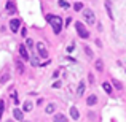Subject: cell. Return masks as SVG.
Masks as SVG:
<instances>
[{"label":"cell","instance_id":"cell-1","mask_svg":"<svg viewBox=\"0 0 126 122\" xmlns=\"http://www.w3.org/2000/svg\"><path fill=\"white\" fill-rule=\"evenodd\" d=\"M48 21H49V24H51V27H53V32H54L56 35L61 33V30H62V19L59 18V16L48 14Z\"/></svg>","mask_w":126,"mask_h":122},{"label":"cell","instance_id":"cell-2","mask_svg":"<svg viewBox=\"0 0 126 122\" xmlns=\"http://www.w3.org/2000/svg\"><path fill=\"white\" fill-rule=\"evenodd\" d=\"M75 29H77L78 35H80L81 38H85V40H86V38H89V32L86 30V27L83 25V22H78L77 21V22H75Z\"/></svg>","mask_w":126,"mask_h":122},{"label":"cell","instance_id":"cell-3","mask_svg":"<svg viewBox=\"0 0 126 122\" xmlns=\"http://www.w3.org/2000/svg\"><path fill=\"white\" fill-rule=\"evenodd\" d=\"M83 18H85V21L88 22V24H91V25L96 22V16H94V13H93L91 10H88V8H86L85 11H83Z\"/></svg>","mask_w":126,"mask_h":122},{"label":"cell","instance_id":"cell-4","mask_svg":"<svg viewBox=\"0 0 126 122\" xmlns=\"http://www.w3.org/2000/svg\"><path fill=\"white\" fill-rule=\"evenodd\" d=\"M19 25H21V21H19V19H11V21H10V29H11L15 33L18 32Z\"/></svg>","mask_w":126,"mask_h":122},{"label":"cell","instance_id":"cell-5","mask_svg":"<svg viewBox=\"0 0 126 122\" xmlns=\"http://www.w3.org/2000/svg\"><path fill=\"white\" fill-rule=\"evenodd\" d=\"M19 54L22 55V59H26V60H29V52H27V48H26V44H19Z\"/></svg>","mask_w":126,"mask_h":122},{"label":"cell","instance_id":"cell-6","mask_svg":"<svg viewBox=\"0 0 126 122\" xmlns=\"http://www.w3.org/2000/svg\"><path fill=\"white\" fill-rule=\"evenodd\" d=\"M37 49H38V54H40L43 59H46V57H48V51H46V49L43 48V44H42V43H38V44H37Z\"/></svg>","mask_w":126,"mask_h":122},{"label":"cell","instance_id":"cell-7","mask_svg":"<svg viewBox=\"0 0 126 122\" xmlns=\"http://www.w3.org/2000/svg\"><path fill=\"white\" fill-rule=\"evenodd\" d=\"M13 117H15L16 121H22V111L18 110V108H15V110H13Z\"/></svg>","mask_w":126,"mask_h":122},{"label":"cell","instance_id":"cell-8","mask_svg":"<svg viewBox=\"0 0 126 122\" xmlns=\"http://www.w3.org/2000/svg\"><path fill=\"white\" fill-rule=\"evenodd\" d=\"M94 67L97 71H104V62H102V59H97V60L94 62Z\"/></svg>","mask_w":126,"mask_h":122},{"label":"cell","instance_id":"cell-9","mask_svg":"<svg viewBox=\"0 0 126 122\" xmlns=\"http://www.w3.org/2000/svg\"><path fill=\"white\" fill-rule=\"evenodd\" d=\"M86 103H88L89 106H93V105H96V103H97V97H96V95H89V97L86 98Z\"/></svg>","mask_w":126,"mask_h":122},{"label":"cell","instance_id":"cell-10","mask_svg":"<svg viewBox=\"0 0 126 122\" xmlns=\"http://www.w3.org/2000/svg\"><path fill=\"white\" fill-rule=\"evenodd\" d=\"M70 116H72V119H75V121H78V117H80V113H78V110L77 108H70Z\"/></svg>","mask_w":126,"mask_h":122},{"label":"cell","instance_id":"cell-11","mask_svg":"<svg viewBox=\"0 0 126 122\" xmlns=\"http://www.w3.org/2000/svg\"><path fill=\"white\" fill-rule=\"evenodd\" d=\"M15 65H16V68H18L19 73H24V65H22V62L19 60V59H16V60H15Z\"/></svg>","mask_w":126,"mask_h":122},{"label":"cell","instance_id":"cell-12","mask_svg":"<svg viewBox=\"0 0 126 122\" xmlns=\"http://www.w3.org/2000/svg\"><path fill=\"white\" fill-rule=\"evenodd\" d=\"M83 92H85V81H81L80 84H78V89H77V95H78V97H81V95H83Z\"/></svg>","mask_w":126,"mask_h":122},{"label":"cell","instance_id":"cell-13","mask_svg":"<svg viewBox=\"0 0 126 122\" xmlns=\"http://www.w3.org/2000/svg\"><path fill=\"white\" fill-rule=\"evenodd\" d=\"M102 89H104L109 95L112 94V86H110V82H102Z\"/></svg>","mask_w":126,"mask_h":122},{"label":"cell","instance_id":"cell-14","mask_svg":"<svg viewBox=\"0 0 126 122\" xmlns=\"http://www.w3.org/2000/svg\"><path fill=\"white\" fill-rule=\"evenodd\" d=\"M54 122H67V117L64 114H56L54 116Z\"/></svg>","mask_w":126,"mask_h":122},{"label":"cell","instance_id":"cell-15","mask_svg":"<svg viewBox=\"0 0 126 122\" xmlns=\"http://www.w3.org/2000/svg\"><path fill=\"white\" fill-rule=\"evenodd\" d=\"M32 106H34V105H32V101H24V105H22V110L24 111H32Z\"/></svg>","mask_w":126,"mask_h":122},{"label":"cell","instance_id":"cell-16","mask_svg":"<svg viewBox=\"0 0 126 122\" xmlns=\"http://www.w3.org/2000/svg\"><path fill=\"white\" fill-rule=\"evenodd\" d=\"M6 10H8V11H13V10H16V3L6 2Z\"/></svg>","mask_w":126,"mask_h":122},{"label":"cell","instance_id":"cell-17","mask_svg":"<svg viewBox=\"0 0 126 122\" xmlns=\"http://www.w3.org/2000/svg\"><path fill=\"white\" fill-rule=\"evenodd\" d=\"M74 10H75V11H80V10H83V3H81V2L74 3Z\"/></svg>","mask_w":126,"mask_h":122},{"label":"cell","instance_id":"cell-18","mask_svg":"<svg viewBox=\"0 0 126 122\" xmlns=\"http://www.w3.org/2000/svg\"><path fill=\"white\" fill-rule=\"evenodd\" d=\"M8 79H10V73H5V75H3L2 78H0V82H2V84H3V82H6Z\"/></svg>","mask_w":126,"mask_h":122},{"label":"cell","instance_id":"cell-19","mask_svg":"<svg viewBox=\"0 0 126 122\" xmlns=\"http://www.w3.org/2000/svg\"><path fill=\"white\" fill-rule=\"evenodd\" d=\"M45 111H46V113H48V114H51L53 111H54V105H51V103H49L48 106H46V110H45Z\"/></svg>","mask_w":126,"mask_h":122},{"label":"cell","instance_id":"cell-20","mask_svg":"<svg viewBox=\"0 0 126 122\" xmlns=\"http://www.w3.org/2000/svg\"><path fill=\"white\" fill-rule=\"evenodd\" d=\"M105 8H107V13H109V16H110V19H112L113 16H112V10H110V2H105Z\"/></svg>","mask_w":126,"mask_h":122},{"label":"cell","instance_id":"cell-21","mask_svg":"<svg viewBox=\"0 0 126 122\" xmlns=\"http://www.w3.org/2000/svg\"><path fill=\"white\" fill-rule=\"evenodd\" d=\"M85 52H86V55H88V57H89V59H91V57H93V51H91V49H89V48H88V46H85Z\"/></svg>","mask_w":126,"mask_h":122},{"label":"cell","instance_id":"cell-22","mask_svg":"<svg viewBox=\"0 0 126 122\" xmlns=\"http://www.w3.org/2000/svg\"><path fill=\"white\" fill-rule=\"evenodd\" d=\"M3 110H5V103H3V100H0V119H2V114H3Z\"/></svg>","mask_w":126,"mask_h":122},{"label":"cell","instance_id":"cell-23","mask_svg":"<svg viewBox=\"0 0 126 122\" xmlns=\"http://www.w3.org/2000/svg\"><path fill=\"white\" fill-rule=\"evenodd\" d=\"M113 84H115V87L117 89H123V84H121L120 81H117V79H113Z\"/></svg>","mask_w":126,"mask_h":122},{"label":"cell","instance_id":"cell-24","mask_svg":"<svg viewBox=\"0 0 126 122\" xmlns=\"http://www.w3.org/2000/svg\"><path fill=\"white\" fill-rule=\"evenodd\" d=\"M26 46H27V48H32V46H34V41H32L31 38H27V41H26Z\"/></svg>","mask_w":126,"mask_h":122},{"label":"cell","instance_id":"cell-25","mask_svg":"<svg viewBox=\"0 0 126 122\" xmlns=\"http://www.w3.org/2000/svg\"><path fill=\"white\" fill-rule=\"evenodd\" d=\"M59 5L64 6V8H69V2H64V0H61V2H59Z\"/></svg>","mask_w":126,"mask_h":122},{"label":"cell","instance_id":"cell-26","mask_svg":"<svg viewBox=\"0 0 126 122\" xmlns=\"http://www.w3.org/2000/svg\"><path fill=\"white\" fill-rule=\"evenodd\" d=\"M88 81H89V82H91V84H93V82H94V76H93V75H91V73H89V75H88Z\"/></svg>","mask_w":126,"mask_h":122},{"label":"cell","instance_id":"cell-27","mask_svg":"<svg viewBox=\"0 0 126 122\" xmlns=\"http://www.w3.org/2000/svg\"><path fill=\"white\" fill-rule=\"evenodd\" d=\"M22 37H27V29H22Z\"/></svg>","mask_w":126,"mask_h":122},{"label":"cell","instance_id":"cell-28","mask_svg":"<svg viewBox=\"0 0 126 122\" xmlns=\"http://www.w3.org/2000/svg\"><path fill=\"white\" fill-rule=\"evenodd\" d=\"M8 122H13V121H8Z\"/></svg>","mask_w":126,"mask_h":122}]
</instances>
